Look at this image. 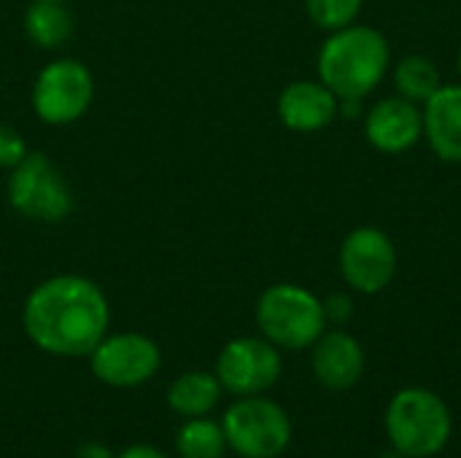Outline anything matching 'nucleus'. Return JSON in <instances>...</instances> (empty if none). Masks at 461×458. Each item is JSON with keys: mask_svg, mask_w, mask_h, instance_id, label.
<instances>
[{"mask_svg": "<svg viewBox=\"0 0 461 458\" xmlns=\"http://www.w3.org/2000/svg\"><path fill=\"white\" fill-rule=\"evenodd\" d=\"M257 327L273 346L303 351L324 335V305L297 283H273L257 300Z\"/></svg>", "mask_w": 461, "mask_h": 458, "instance_id": "obj_4", "label": "nucleus"}, {"mask_svg": "<svg viewBox=\"0 0 461 458\" xmlns=\"http://www.w3.org/2000/svg\"><path fill=\"white\" fill-rule=\"evenodd\" d=\"M340 273L359 294L384 292L397 273V248L378 227H357L340 246Z\"/></svg>", "mask_w": 461, "mask_h": 458, "instance_id": "obj_10", "label": "nucleus"}, {"mask_svg": "<svg viewBox=\"0 0 461 458\" xmlns=\"http://www.w3.org/2000/svg\"><path fill=\"white\" fill-rule=\"evenodd\" d=\"M338 94L321 81H292L278 94V119L292 132H319L338 116Z\"/></svg>", "mask_w": 461, "mask_h": 458, "instance_id": "obj_13", "label": "nucleus"}, {"mask_svg": "<svg viewBox=\"0 0 461 458\" xmlns=\"http://www.w3.org/2000/svg\"><path fill=\"white\" fill-rule=\"evenodd\" d=\"M365 135L381 154H405L424 135V119L413 100L384 97L365 116Z\"/></svg>", "mask_w": 461, "mask_h": 458, "instance_id": "obj_11", "label": "nucleus"}, {"mask_svg": "<svg viewBox=\"0 0 461 458\" xmlns=\"http://www.w3.org/2000/svg\"><path fill=\"white\" fill-rule=\"evenodd\" d=\"M365 0H305V11L321 30H343L357 22Z\"/></svg>", "mask_w": 461, "mask_h": 458, "instance_id": "obj_19", "label": "nucleus"}, {"mask_svg": "<svg viewBox=\"0 0 461 458\" xmlns=\"http://www.w3.org/2000/svg\"><path fill=\"white\" fill-rule=\"evenodd\" d=\"M313 375L330 391H348L362 381L365 373V351L357 337L343 329L324 332L313 346Z\"/></svg>", "mask_w": 461, "mask_h": 458, "instance_id": "obj_12", "label": "nucleus"}, {"mask_svg": "<svg viewBox=\"0 0 461 458\" xmlns=\"http://www.w3.org/2000/svg\"><path fill=\"white\" fill-rule=\"evenodd\" d=\"M111 305L103 289L84 275H51L24 300L22 327L35 348L51 356L81 359L108 335Z\"/></svg>", "mask_w": 461, "mask_h": 458, "instance_id": "obj_1", "label": "nucleus"}, {"mask_svg": "<svg viewBox=\"0 0 461 458\" xmlns=\"http://www.w3.org/2000/svg\"><path fill=\"white\" fill-rule=\"evenodd\" d=\"M92 375L111 389H135L159 373V346L140 332L105 335L86 356Z\"/></svg>", "mask_w": 461, "mask_h": 458, "instance_id": "obj_8", "label": "nucleus"}, {"mask_svg": "<svg viewBox=\"0 0 461 458\" xmlns=\"http://www.w3.org/2000/svg\"><path fill=\"white\" fill-rule=\"evenodd\" d=\"M284 373L278 346L267 337H235L216 359V378L235 397H257L270 391Z\"/></svg>", "mask_w": 461, "mask_h": 458, "instance_id": "obj_9", "label": "nucleus"}, {"mask_svg": "<svg viewBox=\"0 0 461 458\" xmlns=\"http://www.w3.org/2000/svg\"><path fill=\"white\" fill-rule=\"evenodd\" d=\"M394 86H397L400 97L413 100V103H427L443 84H440V70L429 57L411 54L397 62Z\"/></svg>", "mask_w": 461, "mask_h": 458, "instance_id": "obj_18", "label": "nucleus"}, {"mask_svg": "<svg viewBox=\"0 0 461 458\" xmlns=\"http://www.w3.org/2000/svg\"><path fill=\"white\" fill-rule=\"evenodd\" d=\"M57 3H65V0H57Z\"/></svg>", "mask_w": 461, "mask_h": 458, "instance_id": "obj_27", "label": "nucleus"}, {"mask_svg": "<svg viewBox=\"0 0 461 458\" xmlns=\"http://www.w3.org/2000/svg\"><path fill=\"white\" fill-rule=\"evenodd\" d=\"M424 135L443 162H461V84L440 86L421 111Z\"/></svg>", "mask_w": 461, "mask_h": 458, "instance_id": "obj_14", "label": "nucleus"}, {"mask_svg": "<svg viewBox=\"0 0 461 458\" xmlns=\"http://www.w3.org/2000/svg\"><path fill=\"white\" fill-rule=\"evenodd\" d=\"M95 100V78L81 59L59 57L43 65L32 81L30 105L43 124L65 127L78 121Z\"/></svg>", "mask_w": 461, "mask_h": 458, "instance_id": "obj_7", "label": "nucleus"}, {"mask_svg": "<svg viewBox=\"0 0 461 458\" xmlns=\"http://www.w3.org/2000/svg\"><path fill=\"white\" fill-rule=\"evenodd\" d=\"M392 62L389 40L367 24L335 30L319 51V81L343 97H367L386 76Z\"/></svg>", "mask_w": 461, "mask_h": 458, "instance_id": "obj_2", "label": "nucleus"}, {"mask_svg": "<svg viewBox=\"0 0 461 458\" xmlns=\"http://www.w3.org/2000/svg\"><path fill=\"white\" fill-rule=\"evenodd\" d=\"M227 448L240 458H278L292 443V421L286 410L257 394L238 397L221 418Z\"/></svg>", "mask_w": 461, "mask_h": 458, "instance_id": "obj_6", "label": "nucleus"}, {"mask_svg": "<svg viewBox=\"0 0 461 458\" xmlns=\"http://www.w3.org/2000/svg\"><path fill=\"white\" fill-rule=\"evenodd\" d=\"M176 451L181 458H224L227 437L221 421H211L205 416L186 418V424L176 435Z\"/></svg>", "mask_w": 461, "mask_h": 458, "instance_id": "obj_17", "label": "nucleus"}, {"mask_svg": "<svg viewBox=\"0 0 461 458\" xmlns=\"http://www.w3.org/2000/svg\"><path fill=\"white\" fill-rule=\"evenodd\" d=\"M456 65H459V76H461V49H459V59H456Z\"/></svg>", "mask_w": 461, "mask_h": 458, "instance_id": "obj_26", "label": "nucleus"}, {"mask_svg": "<svg viewBox=\"0 0 461 458\" xmlns=\"http://www.w3.org/2000/svg\"><path fill=\"white\" fill-rule=\"evenodd\" d=\"M221 391L224 389L216 373L192 370L173 381V386L167 389V405L173 413L184 418H200V416H208L219 405Z\"/></svg>", "mask_w": 461, "mask_h": 458, "instance_id": "obj_15", "label": "nucleus"}, {"mask_svg": "<svg viewBox=\"0 0 461 458\" xmlns=\"http://www.w3.org/2000/svg\"><path fill=\"white\" fill-rule=\"evenodd\" d=\"M338 113H343L346 119H359L362 116V97H343L338 105Z\"/></svg>", "mask_w": 461, "mask_h": 458, "instance_id": "obj_24", "label": "nucleus"}, {"mask_svg": "<svg viewBox=\"0 0 461 458\" xmlns=\"http://www.w3.org/2000/svg\"><path fill=\"white\" fill-rule=\"evenodd\" d=\"M24 35L32 46L38 49H59L62 43L70 40L73 35V16L65 8V3L57 0H32L24 8V19H22Z\"/></svg>", "mask_w": 461, "mask_h": 458, "instance_id": "obj_16", "label": "nucleus"}, {"mask_svg": "<svg viewBox=\"0 0 461 458\" xmlns=\"http://www.w3.org/2000/svg\"><path fill=\"white\" fill-rule=\"evenodd\" d=\"M27 151L30 148H27L24 138L19 135V130L11 124H0V167L3 170L16 167L27 157Z\"/></svg>", "mask_w": 461, "mask_h": 458, "instance_id": "obj_20", "label": "nucleus"}, {"mask_svg": "<svg viewBox=\"0 0 461 458\" xmlns=\"http://www.w3.org/2000/svg\"><path fill=\"white\" fill-rule=\"evenodd\" d=\"M5 194L8 205L35 224H59L73 211L70 184L43 151H27V157L8 170Z\"/></svg>", "mask_w": 461, "mask_h": 458, "instance_id": "obj_5", "label": "nucleus"}, {"mask_svg": "<svg viewBox=\"0 0 461 458\" xmlns=\"http://www.w3.org/2000/svg\"><path fill=\"white\" fill-rule=\"evenodd\" d=\"M116 458H167L159 448H151V445H130V448H124L122 454Z\"/></svg>", "mask_w": 461, "mask_h": 458, "instance_id": "obj_23", "label": "nucleus"}, {"mask_svg": "<svg viewBox=\"0 0 461 458\" xmlns=\"http://www.w3.org/2000/svg\"><path fill=\"white\" fill-rule=\"evenodd\" d=\"M378 458H408V456H402L400 451H394V448H392L389 454H381V456H378Z\"/></svg>", "mask_w": 461, "mask_h": 458, "instance_id": "obj_25", "label": "nucleus"}, {"mask_svg": "<svg viewBox=\"0 0 461 458\" xmlns=\"http://www.w3.org/2000/svg\"><path fill=\"white\" fill-rule=\"evenodd\" d=\"M321 305H324V319L332 324H346L354 316V300L348 294H332Z\"/></svg>", "mask_w": 461, "mask_h": 458, "instance_id": "obj_21", "label": "nucleus"}, {"mask_svg": "<svg viewBox=\"0 0 461 458\" xmlns=\"http://www.w3.org/2000/svg\"><path fill=\"white\" fill-rule=\"evenodd\" d=\"M386 437L394 451L408 458L438 456L454 432V418L443 397L429 389H402L386 408Z\"/></svg>", "mask_w": 461, "mask_h": 458, "instance_id": "obj_3", "label": "nucleus"}, {"mask_svg": "<svg viewBox=\"0 0 461 458\" xmlns=\"http://www.w3.org/2000/svg\"><path fill=\"white\" fill-rule=\"evenodd\" d=\"M73 458H116L103 443H81Z\"/></svg>", "mask_w": 461, "mask_h": 458, "instance_id": "obj_22", "label": "nucleus"}]
</instances>
